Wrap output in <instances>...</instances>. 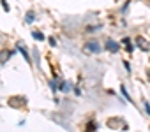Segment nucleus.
Masks as SVG:
<instances>
[{
    "mask_svg": "<svg viewBox=\"0 0 150 132\" xmlns=\"http://www.w3.org/2000/svg\"><path fill=\"white\" fill-rule=\"evenodd\" d=\"M9 56H13V51H9V49H2L0 51V64H5Z\"/></svg>",
    "mask_w": 150,
    "mask_h": 132,
    "instance_id": "nucleus-2",
    "label": "nucleus"
},
{
    "mask_svg": "<svg viewBox=\"0 0 150 132\" xmlns=\"http://www.w3.org/2000/svg\"><path fill=\"white\" fill-rule=\"evenodd\" d=\"M122 94H124V97H125L127 100H131V99H129V94H127V90H125V86H122Z\"/></svg>",
    "mask_w": 150,
    "mask_h": 132,
    "instance_id": "nucleus-8",
    "label": "nucleus"
},
{
    "mask_svg": "<svg viewBox=\"0 0 150 132\" xmlns=\"http://www.w3.org/2000/svg\"><path fill=\"white\" fill-rule=\"evenodd\" d=\"M27 21H34V13H28V16H27Z\"/></svg>",
    "mask_w": 150,
    "mask_h": 132,
    "instance_id": "nucleus-9",
    "label": "nucleus"
},
{
    "mask_svg": "<svg viewBox=\"0 0 150 132\" xmlns=\"http://www.w3.org/2000/svg\"><path fill=\"white\" fill-rule=\"evenodd\" d=\"M58 86H57V83H55V81H51V90H57Z\"/></svg>",
    "mask_w": 150,
    "mask_h": 132,
    "instance_id": "nucleus-11",
    "label": "nucleus"
},
{
    "mask_svg": "<svg viewBox=\"0 0 150 132\" xmlns=\"http://www.w3.org/2000/svg\"><path fill=\"white\" fill-rule=\"evenodd\" d=\"M9 104H11V106H21V104H25V99H21V97H14V99H11V100H9Z\"/></svg>",
    "mask_w": 150,
    "mask_h": 132,
    "instance_id": "nucleus-3",
    "label": "nucleus"
},
{
    "mask_svg": "<svg viewBox=\"0 0 150 132\" xmlns=\"http://www.w3.org/2000/svg\"><path fill=\"white\" fill-rule=\"evenodd\" d=\"M106 48H108V49H109V51H111V53H117V51H118V44L115 42V40H108Z\"/></svg>",
    "mask_w": 150,
    "mask_h": 132,
    "instance_id": "nucleus-4",
    "label": "nucleus"
},
{
    "mask_svg": "<svg viewBox=\"0 0 150 132\" xmlns=\"http://www.w3.org/2000/svg\"><path fill=\"white\" fill-rule=\"evenodd\" d=\"M148 78H150V72H148Z\"/></svg>",
    "mask_w": 150,
    "mask_h": 132,
    "instance_id": "nucleus-13",
    "label": "nucleus"
},
{
    "mask_svg": "<svg viewBox=\"0 0 150 132\" xmlns=\"http://www.w3.org/2000/svg\"><path fill=\"white\" fill-rule=\"evenodd\" d=\"M34 39H39V40H43V39H44V35H43L41 32H34Z\"/></svg>",
    "mask_w": 150,
    "mask_h": 132,
    "instance_id": "nucleus-6",
    "label": "nucleus"
},
{
    "mask_svg": "<svg viewBox=\"0 0 150 132\" xmlns=\"http://www.w3.org/2000/svg\"><path fill=\"white\" fill-rule=\"evenodd\" d=\"M95 127H97V125H95V123H92V121H90V123H88V130H87V132H92V130H94Z\"/></svg>",
    "mask_w": 150,
    "mask_h": 132,
    "instance_id": "nucleus-7",
    "label": "nucleus"
},
{
    "mask_svg": "<svg viewBox=\"0 0 150 132\" xmlns=\"http://www.w3.org/2000/svg\"><path fill=\"white\" fill-rule=\"evenodd\" d=\"M85 49L90 53H99L101 51V46H99V42H95V40H90V42L85 44Z\"/></svg>",
    "mask_w": 150,
    "mask_h": 132,
    "instance_id": "nucleus-1",
    "label": "nucleus"
},
{
    "mask_svg": "<svg viewBox=\"0 0 150 132\" xmlns=\"http://www.w3.org/2000/svg\"><path fill=\"white\" fill-rule=\"evenodd\" d=\"M60 90H64V92H67V90H69V86H67L65 83H62V85H60Z\"/></svg>",
    "mask_w": 150,
    "mask_h": 132,
    "instance_id": "nucleus-10",
    "label": "nucleus"
},
{
    "mask_svg": "<svg viewBox=\"0 0 150 132\" xmlns=\"http://www.w3.org/2000/svg\"><path fill=\"white\" fill-rule=\"evenodd\" d=\"M18 49L23 53V56H25V60H27V62H30V56H28V51H27V49H25L23 46H18Z\"/></svg>",
    "mask_w": 150,
    "mask_h": 132,
    "instance_id": "nucleus-5",
    "label": "nucleus"
},
{
    "mask_svg": "<svg viewBox=\"0 0 150 132\" xmlns=\"http://www.w3.org/2000/svg\"><path fill=\"white\" fill-rule=\"evenodd\" d=\"M145 109H147V113L150 115V106H148V102H145Z\"/></svg>",
    "mask_w": 150,
    "mask_h": 132,
    "instance_id": "nucleus-12",
    "label": "nucleus"
}]
</instances>
